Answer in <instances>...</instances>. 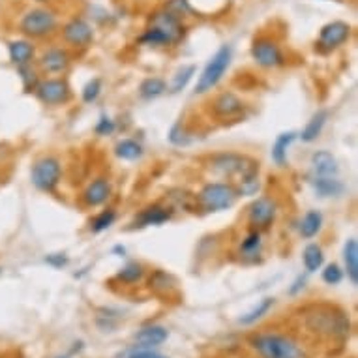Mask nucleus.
<instances>
[{
    "mask_svg": "<svg viewBox=\"0 0 358 358\" xmlns=\"http://www.w3.org/2000/svg\"><path fill=\"white\" fill-rule=\"evenodd\" d=\"M250 343L263 358H302L300 345L287 334L261 332L253 336Z\"/></svg>",
    "mask_w": 358,
    "mask_h": 358,
    "instance_id": "obj_1",
    "label": "nucleus"
},
{
    "mask_svg": "<svg viewBox=\"0 0 358 358\" xmlns=\"http://www.w3.org/2000/svg\"><path fill=\"white\" fill-rule=\"evenodd\" d=\"M308 329L315 334L329 336V338H345L349 334V319L338 308L319 306L317 311L306 315Z\"/></svg>",
    "mask_w": 358,
    "mask_h": 358,
    "instance_id": "obj_2",
    "label": "nucleus"
},
{
    "mask_svg": "<svg viewBox=\"0 0 358 358\" xmlns=\"http://www.w3.org/2000/svg\"><path fill=\"white\" fill-rule=\"evenodd\" d=\"M59 27V17L49 8H32L23 13L19 21V32L30 40H41L48 38Z\"/></svg>",
    "mask_w": 358,
    "mask_h": 358,
    "instance_id": "obj_3",
    "label": "nucleus"
},
{
    "mask_svg": "<svg viewBox=\"0 0 358 358\" xmlns=\"http://www.w3.org/2000/svg\"><path fill=\"white\" fill-rule=\"evenodd\" d=\"M210 169L222 176H236L238 180L246 176L259 175V164L255 159L248 158L244 154L222 152L212 156ZM236 180V182H238Z\"/></svg>",
    "mask_w": 358,
    "mask_h": 358,
    "instance_id": "obj_4",
    "label": "nucleus"
},
{
    "mask_svg": "<svg viewBox=\"0 0 358 358\" xmlns=\"http://www.w3.org/2000/svg\"><path fill=\"white\" fill-rule=\"evenodd\" d=\"M236 188L227 182H208L197 195V203L205 212H222L235 205Z\"/></svg>",
    "mask_w": 358,
    "mask_h": 358,
    "instance_id": "obj_5",
    "label": "nucleus"
},
{
    "mask_svg": "<svg viewBox=\"0 0 358 358\" xmlns=\"http://www.w3.org/2000/svg\"><path fill=\"white\" fill-rule=\"evenodd\" d=\"M231 59H233V49L231 45H222L217 49L214 57L208 60V64L205 66V70L197 79V87H195V92L197 94H205V92H210L212 88L216 87L217 83L222 81V77L225 76V71L229 68Z\"/></svg>",
    "mask_w": 358,
    "mask_h": 358,
    "instance_id": "obj_6",
    "label": "nucleus"
},
{
    "mask_svg": "<svg viewBox=\"0 0 358 358\" xmlns=\"http://www.w3.org/2000/svg\"><path fill=\"white\" fill-rule=\"evenodd\" d=\"M62 176V167L60 162L53 156L40 158L32 165V184L40 192H53L60 182Z\"/></svg>",
    "mask_w": 358,
    "mask_h": 358,
    "instance_id": "obj_7",
    "label": "nucleus"
},
{
    "mask_svg": "<svg viewBox=\"0 0 358 358\" xmlns=\"http://www.w3.org/2000/svg\"><path fill=\"white\" fill-rule=\"evenodd\" d=\"M352 34L351 24L345 21H330L323 24L319 30V38L315 41V49L321 53H332L334 49L341 48L345 41H349Z\"/></svg>",
    "mask_w": 358,
    "mask_h": 358,
    "instance_id": "obj_8",
    "label": "nucleus"
},
{
    "mask_svg": "<svg viewBox=\"0 0 358 358\" xmlns=\"http://www.w3.org/2000/svg\"><path fill=\"white\" fill-rule=\"evenodd\" d=\"M150 27L154 29H158L162 34L165 36V40L169 41V45H176V43H180L184 40V36H186V24L182 23V19L176 17L175 13L167 12V10H159V12L152 13V17L148 21Z\"/></svg>",
    "mask_w": 358,
    "mask_h": 358,
    "instance_id": "obj_9",
    "label": "nucleus"
},
{
    "mask_svg": "<svg viewBox=\"0 0 358 358\" xmlns=\"http://www.w3.org/2000/svg\"><path fill=\"white\" fill-rule=\"evenodd\" d=\"M252 59L257 62L261 68H278L285 64L282 48L278 45L276 40L261 36L252 43Z\"/></svg>",
    "mask_w": 358,
    "mask_h": 358,
    "instance_id": "obj_10",
    "label": "nucleus"
},
{
    "mask_svg": "<svg viewBox=\"0 0 358 358\" xmlns=\"http://www.w3.org/2000/svg\"><path fill=\"white\" fill-rule=\"evenodd\" d=\"M278 214V203L272 197H259L248 206V222L255 231L271 227Z\"/></svg>",
    "mask_w": 358,
    "mask_h": 358,
    "instance_id": "obj_11",
    "label": "nucleus"
},
{
    "mask_svg": "<svg viewBox=\"0 0 358 358\" xmlns=\"http://www.w3.org/2000/svg\"><path fill=\"white\" fill-rule=\"evenodd\" d=\"M62 40L70 48L85 49L94 41V29H92V24L85 21L83 17H71L62 27Z\"/></svg>",
    "mask_w": 358,
    "mask_h": 358,
    "instance_id": "obj_12",
    "label": "nucleus"
},
{
    "mask_svg": "<svg viewBox=\"0 0 358 358\" xmlns=\"http://www.w3.org/2000/svg\"><path fill=\"white\" fill-rule=\"evenodd\" d=\"M34 92L38 100L45 106H62L71 96L70 85L64 79H45V81L38 83Z\"/></svg>",
    "mask_w": 358,
    "mask_h": 358,
    "instance_id": "obj_13",
    "label": "nucleus"
},
{
    "mask_svg": "<svg viewBox=\"0 0 358 358\" xmlns=\"http://www.w3.org/2000/svg\"><path fill=\"white\" fill-rule=\"evenodd\" d=\"M244 101L235 94V92H222L212 101V115L222 120L227 118H236L244 111Z\"/></svg>",
    "mask_w": 358,
    "mask_h": 358,
    "instance_id": "obj_14",
    "label": "nucleus"
},
{
    "mask_svg": "<svg viewBox=\"0 0 358 358\" xmlns=\"http://www.w3.org/2000/svg\"><path fill=\"white\" fill-rule=\"evenodd\" d=\"M38 62H40V70L43 73H62V71L68 70L71 60L66 49L53 48L41 55V59Z\"/></svg>",
    "mask_w": 358,
    "mask_h": 358,
    "instance_id": "obj_15",
    "label": "nucleus"
},
{
    "mask_svg": "<svg viewBox=\"0 0 358 358\" xmlns=\"http://www.w3.org/2000/svg\"><path fill=\"white\" fill-rule=\"evenodd\" d=\"M111 197V184L106 178H96L83 192V203L87 206H100Z\"/></svg>",
    "mask_w": 358,
    "mask_h": 358,
    "instance_id": "obj_16",
    "label": "nucleus"
},
{
    "mask_svg": "<svg viewBox=\"0 0 358 358\" xmlns=\"http://www.w3.org/2000/svg\"><path fill=\"white\" fill-rule=\"evenodd\" d=\"M171 216H173V210H171V208H165V206L162 205H150L139 212V216L136 217V222L131 223V225H134V227L162 225V223L169 222Z\"/></svg>",
    "mask_w": 358,
    "mask_h": 358,
    "instance_id": "obj_17",
    "label": "nucleus"
},
{
    "mask_svg": "<svg viewBox=\"0 0 358 358\" xmlns=\"http://www.w3.org/2000/svg\"><path fill=\"white\" fill-rule=\"evenodd\" d=\"M8 55L12 64L24 66L30 64V60L34 59L36 48L30 40H13L8 43Z\"/></svg>",
    "mask_w": 358,
    "mask_h": 358,
    "instance_id": "obj_18",
    "label": "nucleus"
},
{
    "mask_svg": "<svg viewBox=\"0 0 358 358\" xmlns=\"http://www.w3.org/2000/svg\"><path fill=\"white\" fill-rule=\"evenodd\" d=\"M169 338V332L165 327H158V324H152V327H145L136 334V341L139 343V347H158L162 343H165Z\"/></svg>",
    "mask_w": 358,
    "mask_h": 358,
    "instance_id": "obj_19",
    "label": "nucleus"
},
{
    "mask_svg": "<svg viewBox=\"0 0 358 358\" xmlns=\"http://www.w3.org/2000/svg\"><path fill=\"white\" fill-rule=\"evenodd\" d=\"M311 169L317 176H336L340 167L332 154L321 150L311 156Z\"/></svg>",
    "mask_w": 358,
    "mask_h": 358,
    "instance_id": "obj_20",
    "label": "nucleus"
},
{
    "mask_svg": "<svg viewBox=\"0 0 358 358\" xmlns=\"http://www.w3.org/2000/svg\"><path fill=\"white\" fill-rule=\"evenodd\" d=\"M261 248H263V238H261V231L253 229L250 235L242 241L241 253L242 259L246 263H257L259 255H261Z\"/></svg>",
    "mask_w": 358,
    "mask_h": 358,
    "instance_id": "obj_21",
    "label": "nucleus"
},
{
    "mask_svg": "<svg viewBox=\"0 0 358 358\" xmlns=\"http://www.w3.org/2000/svg\"><path fill=\"white\" fill-rule=\"evenodd\" d=\"M343 263H345V271L352 285L358 283V244L355 238H349L343 246Z\"/></svg>",
    "mask_w": 358,
    "mask_h": 358,
    "instance_id": "obj_22",
    "label": "nucleus"
},
{
    "mask_svg": "<svg viewBox=\"0 0 358 358\" xmlns=\"http://www.w3.org/2000/svg\"><path fill=\"white\" fill-rule=\"evenodd\" d=\"M313 188L321 197H338L343 194L345 186L336 176H317L313 180Z\"/></svg>",
    "mask_w": 358,
    "mask_h": 358,
    "instance_id": "obj_23",
    "label": "nucleus"
},
{
    "mask_svg": "<svg viewBox=\"0 0 358 358\" xmlns=\"http://www.w3.org/2000/svg\"><path fill=\"white\" fill-rule=\"evenodd\" d=\"M327 118H329V113L327 111H317L311 120L306 124V128L302 129V134H300V139L304 143H311L315 141L319 136H321V131H323L324 124H327Z\"/></svg>",
    "mask_w": 358,
    "mask_h": 358,
    "instance_id": "obj_24",
    "label": "nucleus"
},
{
    "mask_svg": "<svg viewBox=\"0 0 358 358\" xmlns=\"http://www.w3.org/2000/svg\"><path fill=\"white\" fill-rule=\"evenodd\" d=\"M294 139H296L294 131H287V134H282V136L276 137L274 147H272V159L276 162V165H280V167L285 165V162H287V150L293 145Z\"/></svg>",
    "mask_w": 358,
    "mask_h": 358,
    "instance_id": "obj_25",
    "label": "nucleus"
},
{
    "mask_svg": "<svg viewBox=\"0 0 358 358\" xmlns=\"http://www.w3.org/2000/svg\"><path fill=\"white\" fill-rule=\"evenodd\" d=\"M321 227H323V214L319 210L306 212V216L302 217V223H300V235L304 238H313L321 231Z\"/></svg>",
    "mask_w": 358,
    "mask_h": 358,
    "instance_id": "obj_26",
    "label": "nucleus"
},
{
    "mask_svg": "<svg viewBox=\"0 0 358 358\" xmlns=\"http://www.w3.org/2000/svg\"><path fill=\"white\" fill-rule=\"evenodd\" d=\"M167 90V85H165L164 79H159V77H148L145 81L141 83V87H139V96H141L143 100H154V98H158Z\"/></svg>",
    "mask_w": 358,
    "mask_h": 358,
    "instance_id": "obj_27",
    "label": "nucleus"
},
{
    "mask_svg": "<svg viewBox=\"0 0 358 358\" xmlns=\"http://www.w3.org/2000/svg\"><path fill=\"white\" fill-rule=\"evenodd\" d=\"M302 257H304V266L308 272H317L319 268L323 266L324 255L319 244H310V246H306Z\"/></svg>",
    "mask_w": 358,
    "mask_h": 358,
    "instance_id": "obj_28",
    "label": "nucleus"
},
{
    "mask_svg": "<svg viewBox=\"0 0 358 358\" xmlns=\"http://www.w3.org/2000/svg\"><path fill=\"white\" fill-rule=\"evenodd\" d=\"M115 152L120 159H128V162H134V159L141 158L143 156V147L134 139H122V141L118 143L117 148H115Z\"/></svg>",
    "mask_w": 358,
    "mask_h": 358,
    "instance_id": "obj_29",
    "label": "nucleus"
},
{
    "mask_svg": "<svg viewBox=\"0 0 358 358\" xmlns=\"http://www.w3.org/2000/svg\"><path fill=\"white\" fill-rule=\"evenodd\" d=\"M143 276H145V268H143L141 263H128L122 271L118 272L117 280L122 283H128V285H134V283L141 282Z\"/></svg>",
    "mask_w": 358,
    "mask_h": 358,
    "instance_id": "obj_30",
    "label": "nucleus"
},
{
    "mask_svg": "<svg viewBox=\"0 0 358 358\" xmlns=\"http://www.w3.org/2000/svg\"><path fill=\"white\" fill-rule=\"evenodd\" d=\"M272 306H274V299H271V296H268V299H263L257 306H255V308H253L252 311H250V313L242 315L241 324H246V327H248V324H255L259 319H263L264 315H266V313L271 311Z\"/></svg>",
    "mask_w": 358,
    "mask_h": 358,
    "instance_id": "obj_31",
    "label": "nucleus"
},
{
    "mask_svg": "<svg viewBox=\"0 0 358 358\" xmlns=\"http://www.w3.org/2000/svg\"><path fill=\"white\" fill-rule=\"evenodd\" d=\"M150 289H154L156 293L169 294L175 289V278L169 276L167 272L156 271L150 276Z\"/></svg>",
    "mask_w": 358,
    "mask_h": 358,
    "instance_id": "obj_32",
    "label": "nucleus"
},
{
    "mask_svg": "<svg viewBox=\"0 0 358 358\" xmlns=\"http://www.w3.org/2000/svg\"><path fill=\"white\" fill-rule=\"evenodd\" d=\"M195 76V66L189 64V66H182L180 70L176 71L175 79H173V83H171V92H180V90H184V88L188 87V83L194 79Z\"/></svg>",
    "mask_w": 358,
    "mask_h": 358,
    "instance_id": "obj_33",
    "label": "nucleus"
},
{
    "mask_svg": "<svg viewBox=\"0 0 358 358\" xmlns=\"http://www.w3.org/2000/svg\"><path fill=\"white\" fill-rule=\"evenodd\" d=\"M117 220V212L113 210V208H107V210L100 212L98 216L90 222V229L94 231V233H103L111 227L113 223Z\"/></svg>",
    "mask_w": 358,
    "mask_h": 358,
    "instance_id": "obj_34",
    "label": "nucleus"
},
{
    "mask_svg": "<svg viewBox=\"0 0 358 358\" xmlns=\"http://www.w3.org/2000/svg\"><path fill=\"white\" fill-rule=\"evenodd\" d=\"M165 10L171 13H175L176 17H188V15H194V10L189 6L188 0H167L165 4Z\"/></svg>",
    "mask_w": 358,
    "mask_h": 358,
    "instance_id": "obj_35",
    "label": "nucleus"
},
{
    "mask_svg": "<svg viewBox=\"0 0 358 358\" xmlns=\"http://www.w3.org/2000/svg\"><path fill=\"white\" fill-rule=\"evenodd\" d=\"M19 76H21V81H23V87L27 92H32L38 87V77H36V71L32 70V66L24 64V66H17Z\"/></svg>",
    "mask_w": 358,
    "mask_h": 358,
    "instance_id": "obj_36",
    "label": "nucleus"
},
{
    "mask_svg": "<svg viewBox=\"0 0 358 358\" xmlns=\"http://www.w3.org/2000/svg\"><path fill=\"white\" fill-rule=\"evenodd\" d=\"M100 94L101 81L98 77H94V79H90V81L85 85V88H83V101H85V103H92V101L98 100V96Z\"/></svg>",
    "mask_w": 358,
    "mask_h": 358,
    "instance_id": "obj_37",
    "label": "nucleus"
},
{
    "mask_svg": "<svg viewBox=\"0 0 358 358\" xmlns=\"http://www.w3.org/2000/svg\"><path fill=\"white\" fill-rule=\"evenodd\" d=\"M122 358H169V357H165V355H162V352L152 351V349H148V347L136 345L124 352Z\"/></svg>",
    "mask_w": 358,
    "mask_h": 358,
    "instance_id": "obj_38",
    "label": "nucleus"
},
{
    "mask_svg": "<svg viewBox=\"0 0 358 358\" xmlns=\"http://www.w3.org/2000/svg\"><path fill=\"white\" fill-rule=\"evenodd\" d=\"M343 280V271H341L338 264H329L323 271V282L329 285H338Z\"/></svg>",
    "mask_w": 358,
    "mask_h": 358,
    "instance_id": "obj_39",
    "label": "nucleus"
},
{
    "mask_svg": "<svg viewBox=\"0 0 358 358\" xmlns=\"http://www.w3.org/2000/svg\"><path fill=\"white\" fill-rule=\"evenodd\" d=\"M115 122H113L111 118L107 117H101L100 120H98V124H96V134L98 136H111L113 131H115Z\"/></svg>",
    "mask_w": 358,
    "mask_h": 358,
    "instance_id": "obj_40",
    "label": "nucleus"
},
{
    "mask_svg": "<svg viewBox=\"0 0 358 358\" xmlns=\"http://www.w3.org/2000/svg\"><path fill=\"white\" fill-rule=\"evenodd\" d=\"M45 263L55 266V268H62V266L68 264V257H66L64 253H51V255L45 257Z\"/></svg>",
    "mask_w": 358,
    "mask_h": 358,
    "instance_id": "obj_41",
    "label": "nucleus"
},
{
    "mask_svg": "<svg viewBox=\"0 0 358 358\" xmlns=\"http://www.w3.org/2000/svg\"><path fill=\"white\" fill-rule=\"evenodd\" d=\"M304 283H306V280L302 276L299 278V280H296V282H294V285L291 289H289V294H296L300 291V289H304Z\"/></svg>",
    "mask_w": 358,
    "mask_h": 358,
    "instance_id": "obj_42",
    "label": "nucleus"
},
{
    "mask_svg": "<svg viewBox=\"0 0 358 358\" xmlns=\"http://www.w3.org/2000/svg\"><path fill=\"white\" fill-rule=\"evenodd\" d=\"M36 2H49V0H36Z\"/></svg>",
    "mask_w": 358,
    "mask_h": 358,
    "instance_id": "obj_43",
    "label": "nucleus"
},
{
    "mask_svg": "<svg viewBox=\"0 0 358 358\" xmlns=\"http://www.w3.org/2000/svg\"><path fill=\"white\" fill-rule=\"evenodd\" d=\"M334 2H343V0H334Z\"/></svg>",
    "mask_w": 358,
    "mask_h": 358,
    "instance_id": "obj_44",
    "label": "nucleus"
},
{
    "mask_svg": "<svg viewBox=\"0 0 358 358\" xmlns=\"http://www.w3.org/2000/svg\"><path fill=\"white\" fill-rule=\"evenodd\" d=\"M57 358H68V357H57Z\"/></svg>",
    "mask_w": 358,
    "mask_h": 358,
    "instance_id": "obj_45",
    "label": "nucleus"
}]
</instances>
